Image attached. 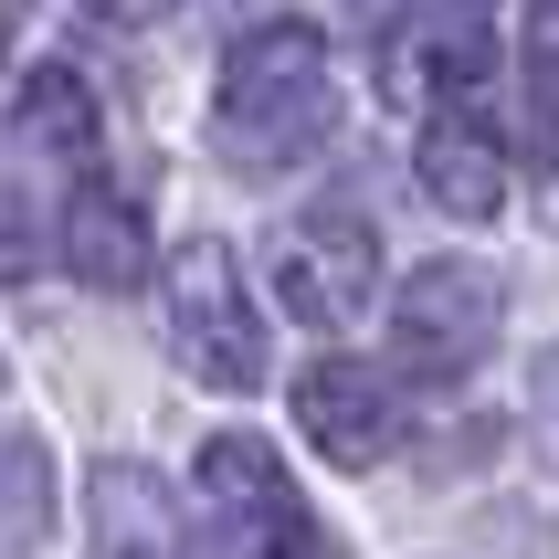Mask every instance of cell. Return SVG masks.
Returning a JSON list of instances; mask_svg holds the SVG:
<instances>
[{
  "mask_svg": "<svg viewBox=\"0 0 559 559\" xmlns=\"http://www.w3.org/2000/svg\"><path fill=\"white\" fill-rule=\"evenodd\" d=\"M486 348H497V275L465 264V253L412 264V275H402V307H391V359H402V380L454 391Z\"/></svg>",
  "mask_w": 559,
  "mask_h": 559,
  "instance_id": "cell-4",
  "label": "cell"
},
{
  "mask_svg": "<svg viewBox=\"0 0 559 559\" xmlns=\"http://www.w3.org/2000/svg\"><path fill=\"white\" fill-rule=\"evenodd\" d=\"M95 22H117V32H138V22H169V11H180V0H85Z\"/></svg>",
  "mask_w": 559,
  "mask_h": 559,
  "instance_id": "cell-14",
  "label": "cell"
},
{
  "mask_svg": "<svg viewBox=\"0 0 559 559\" xmlns=\"http://www.w3.org/2000/svg\"><path fill=\"white\" fill-rule=\"evenodd\" d=\"M201 497H212L222 549H233V559H338L328 528L307 518V497H296L285 454L264 433H212V443H201Z\"/></svg>",
  "mask_w": 559,
  "mask_h": 559,
  "instance_id": "cell-3",
  "label": "cell"
},
{
  "mask_svg": "<svg viewBox=\"0 0 559 559\" xmlns=\"http://www.w3.org/2000/svg\"><path fill=\"white\" fill-rule=\"evenodd\" d=\"M22 11L32 0H0V63H11V43H22Z\"/></svg>",
  "mask_w": 559,
  "mask_h": 559,
  "instance_id": "cell-15",
  "label": "cell"
},
{
  "mask_svg": "<svg viewBox=\"0 0 559 559\" xmlns=\"http://www.w3.org/2000/svg\"><path fill=\"white\" fill-rule=\"evenodd\" d=\"M53 549V454L32 433L0 443V559H43Z\"/></svg>",
  "mask_w": 559,
  "mask_h": 559,
  "instance_id": "cell-12",
  "label": "cell"
},
{
  "mask_svg": "<svg viewBox=\"0 0 559 559\" xmlns=\"http://www.w3.org/2000/svg\"><path fill=\"white\" fill-rule=\"evenodd\" d=\"M63 275H85L95 296L148 285V201L117 190V180H85L63 201Z\"/></svg>",
  "mask_w": 559,
  "mask_h": 559,
  "instance_id": "cell-9",
  "label": "cell"
},
{
  "mask_svg": "<svg viewBox=\"0 0 559 559\" xmlns=\"http://www.w3.org/2000/svg\"><path fill=\"white\" fill-rule=\"evenodd\" d=\"M32 264H43V243H32V212H22V190L0 180V285H32Z\"/></svg>",
  "mask_w": 559,
  "mask_h": 559,
  "instance_id": "cell-13",
  "label": "cell"
},
{
  "mask_svg": "<svg viewBox=\"0 0 559 559\" xmlns=\"http://www.w3.org/2000/svg\"><path fill=\"white\" fill-rule=\"evenodd\" d=\"M264 275H275L285 317H307V328H359L380 296V233L359 212H296L275 222V253H264Z\"/></svg>",
  "mask_w": 559,
  "mask_h": 559,
  "instance_id": "cell-5",
  "label": "cell"
},
{
  "mask_svg": "<svg viewBox=\"0 0 559 559\" xmlns=\"http://www.w3.org/2000/svg\"><path fill=\"white\" fill-rule=\"evenodd\" d=\"M169 348L190 380L212 391H253L264 380V307H253L243 264L222 243H180L169 253Z\"/></svg>",
  "mask_w": 559,
  "mask_h": 559,
  "instance_id": "cell-2",
  "label": "cell"
},
{
  "mask_svg": "<svg viewBox=\"0 0 559 559\" xmlns=\"http://www.w3.org/2000/svg\"><path fill=\"white\" fill-rule=\"evenodd\" d=\"M412 180L433 190L454 222H497L507 212V148L486 106H433L412 127Z\"/></svg>",
  "mask_w": 559,
  "mask_h": 559,
  "instance_id": "cell-7",
  "label": "cell"
},
{
  "mask_svg": "<svg viewBox=\"0 0 559 559\" xmlns=\"http://www.w3.org/2000/svg\"><path fill=\"white\" fill-rule=\"evenodd\" d=\"M296 433L338 475H370L380 443H391V380L359 370V359H307L296 370Z\"/></svg>",
  "mask_w": 559,
  "mask_h": 559,
  "instance_id": "cell-8",
  "label": "cell"
},
{
  "mask_svg": "<svg viewBox=\"0 0 559 559\" xmlns=\"http://www.w3.org/2000/svg\"><path fill=\"white\" fill-rule=\"evenodd\" d=\"M85 518H95V559H180V528H169V497H158L148 465H106L85 475Z\"/></svg>",
  "mask_w": 559,
  "mask_h": 559,
  "instance_id": "cell-11",
  "label": "cell"
},
{
  "mask_svg": "<svg viewBox=\"0 0 559 559\" xmlns=\"http://www.w3.org/2000/svg\"><path fill=\"white\" fill-rule=\"evenodd\" d=\"M95 138H106L95 85L74 74V63H32L22 95H11V148H22V158H53V169H85Z\"/></svg>",
  "mask_w": 559,
  "mask_h": 559,
  "instance_id": "cell-10",
  "label": "cell"
},
{
  "mask_svg": "<svg viewBox=\"0 0 559 559\" xmlns=\"http://www.w3.org/2000/svg\"><path fill=\"white\" fill-rule=\"evenodd\" d=\"M212 138L233 169L285 180L338 138V95H328V32L317 22H253L212 74Z\"/></svg>",
  "mask_w": 559,
  "mask_h": 559,
  "instance_id": "cell-1",
  "label": "cell"
},
{
  "mask_svg": "<svg viewBox=\"0 0 559 559\" xmlns=\"http://www.w3.org/2000/svg\"><path fill=\"white\" fill-rule=\"evenodd\" d=\"M486 63H497V22H475V11H402V32L380 43V95H402V106H475L486 85Z\"/></svg>",
  "mask_w": 559,
  "mask_h": 559,
  "instance_id": "cell-6",
  "label": "cell"
},
{
  "mask_svg": "<svg viewBox=\"0 0 559 559\" xmlns=\"http://www.w3.org/2000/svg\"><path fill=\"white\" fill-rule=\"evenodd\" d=\"M0 380H11V370H0Z\"/></svg>",
  "mask_w": 559,
  "mask_h": 559,
  "instance_id": "cell-16",
  "label": "cell"
}]
</instances>
